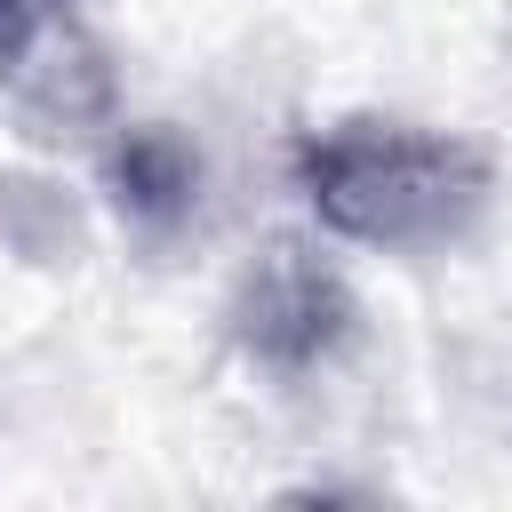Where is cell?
Returning a JSON list of instances; mask_svg holds the SVG:
<instances>
[{"mask_svg": "<svg viewBox=\"0 0 512 512\" xmlns=\"http://www.w3.org/2000/svg\"><path fill=\"white\" fill-rule=\"evenodd\" d=\"M296 168L320 224L368 248H440L488 208V160L408 120H344L312 136Z\"/></svg>", "mask_w": 512, "mask_h": 512, "instance_id": "1", "label": "cell"}, {"mask_svg": "<svg viewBox=\"0 0 512 512\" xmlns=\"http://www.w3.org/2000/svg\"><path fill=\"white\" fill-rule=\"evenodd\" d=\"M240 328L272 368H304L344 336V288H336V272L304 264L296 248H272V264L248 280Z\"/></svg>", "mask_w": 512, "mask_h": 512, "instance_id": "2", "label": "cell"}, {"mask_svg": "<svg viewBox=\"0 0 512 512\" xmlns=\"http://www.w3.org/2000/svg\"><path fill=\"white\" fill-rule=\"evenodd\" d=\"M0 8H8V0H0Z\"/></svg>", "mask_w": 512, "mask_h": 512, "instance_id": "4", "label": "cell"}, {"mask_svg": "<svg viewBox=\"0 0 512 512\" xmlns=\"http://www.w3.org/2000/svg\"><path fill=\"white\" fill-rule=\"evenodd\" d=\"M120 184H128V200H136V208L168 216V208H184V200H192L200 168H192V160H184L168 136H136V144L120 152Z\"/></svg>", "mask_w": 512, "mask_h": 512, "instance_id": "3", "label": "cell"}]
</instances>
